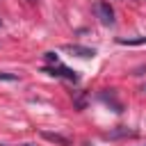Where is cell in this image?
<instances>
[{
  "label": "cell",
  "mask_w": 146,
  "mask_h": 146,
  "mask_svg": "<svg viewBox=\"0 0 146 146\" xmlns=\"http://www.w3.org/2000/svg\"><path fill=\"white\" fill-rule=\"evenodd\" d=\"M94 11H96V16H98V21H100L103 25H114V9L110 7V2L98 0V2L94 5Z\"/></svg>",
  "instance_id": "1"
},
{
  "label": "cell",
  "mask_w": 146,
  "mask_h": 146,
  "mask_svg": "<svg viewBox=\"0 0 146 146\" xmlns=\"http://www.w3.org/2000/svg\"><path fill=\"white\" fill-rule=\"evenodd\" d=\"M43 73H50V75H59V78H66V80H71V82H78V73L75 71H71V68H66V66H50V68H43Z\"/></svg>",
  "instance_id": "2"
},
{
  "label": "cell",
  "mask_w": 146,
  "mask_h": 146,
  "mask_svg": "<svg viewBox=\"0 0 146 146\" xmlns=\"http://www.w3.org/2000/svg\"><path fill=\"white\" fill-rule=\"evenodd\" d=\"M64 50H68V52H73V55H78V57H82V59H89V57H94V55H96V50H94V48L78 46V43H68V46H64Z\"/></svg>",
  "instance_id": "3"
},
{
  "label": "cell",
  "mask_w": 146,
  "mask_h": 146,
  "mask_svg": "<svg viewBox=\"0 0 146 146\" xmlns=\"http://www.w3.org/2000/svg\"><path fill=\"white\" fill-rule=\"evenodd\" d=\"M100 98H103L107 105H112V107H114V112H123V105L114 98V94H112V91H110V94H100Z\"/></svg>",
  "instance_id": "4"
},
{
  "label": "cell",
  "mask_w": 146,
  "mask_h": 146,
  "mask_svg": "<svg viewBox=\"0 0 146 146\" xmlns=\"http://www.w3.org/2000/svg\"><path fill=\"white\" fill-rule=\"evenodd\" d=\"M43 137H46V139H50V141H55V144H62V146H71V141H68L66 137H62V135H52V132H43Z\"/></svg>",
  "instance_id": "5"
},
{
  "label": "cell",
  "mask_w": 146,
  "mask_h": 146,
  "mask_svg": "<svg viewBox=\"0 0 146 146\" xmlns=\"http://www.w3.org/2000/svg\"><path fill=\"white\" fill-rule=\"evenodd\" d=\"M121 46H141L146 43V36H139V39H119Z\"/></svg>",
  "instance_id": "6"
},
{
  "label": "cell",
  "mask_w": 146,
  "mask_h": 146,
  "mask_svg": "<svg viewBox=\"0 0 146 146\" xmlns=\"http://www.w3.org/2000/svg\"><path fill=\"white\" fill-rule=\"evenodd\" d=\"M130 135H135L132 130H128V128H121V130H114V132H110L107 137H130Z\"/></svg>",
  "instance_id": "7"
},
{
  "label": "cell",
  "mask_w": 146,
  "mask_h": 146,
  "mask_svg": "<svg viewBox=\"0 0 146 146\" xmlns=\"http://www.w3.org/2000/svg\"><path fill=\"white\" fill-rule=\"evenodd\" d=\"M0 80H11L14 82V80H18V75L16 73H0Z\"/></svg>",
  "instance_id": "8"
},
{
  "label": "cell",
  "mask_w": 146,
  "mask_h": 146,
  "mask_svg": "<svg viewBox=\"0 0 146 146\" xmlns=\"http://www.w3.org/2000/svg\"><path fill=\"white\" fill-rule=\"evenodd\" d=\"M43 57H46L48 62H52V64H59V59H57V55H55V52H46Z\"/></svg>",
  "instance_id": "9"
},
{
  "label": "cell",
  "mask_w": 146,
  "mask_h": 146,
  "mask_svg": "<svg viewBox=\"0 0 146 146\" xmlns=\"http://www.w3.org/2000/svg\"><path fill=\"white\" fill-rule=\"evenodd\" d=\"M25 2H30V5H36V2H39V0H25Z\"/></svg>",
  "instance_id": "10"
},
{
  "label": "cell",
  "mask_w": 146,
  "mask_h": 146,
  "mask_svg": "<svg viewBox=\"0 0 146 146\" xmlns=\"http://www.w3.org/2000/svg\"><path fill=\"white\" fill-rule=\"evenodd\" d=\"M23 146H32V144H23Z\"/></svg>",
  "instance_id": "11"
},
{
  "label": "cell",
  "mask_w": 146,
  "mask_h": 146,
  "mask_svg": "<svg viewBox=\"0 0 146 146\" xmlns=\"http://www.w3.org/2000/svg\"><path fill=\"white\" fill-rule=\"evenodd\" d=\"M0 25H2V18H0Z\"/></svg>",
  "instance_id": "12"
}]
</instances>
